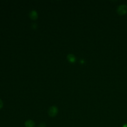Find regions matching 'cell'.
Here are the masks:
<instances>
[{"label":"cell","mask_w":127,"mask_h":127,"mask_svg":"<svg viewBox=\"0 0 127 127\" xmlns=\"http://www.w3.org/2000/svg\"><path fill=\"white\" fill-rule=\"evenodd\" d=\"M117 10L119 14H124L127 12V5L126 4H121L118 7Z\"/></svg>","instance_id":"1"},{"label":"cell","mask_w":127,"mask_h":127,"mask_svg":"<svg viewBox=\"0 0 127 127\" xmlns=\"http://www.w3.org/2000/svg\"><path fill=\"white\" fill-rule=\"evenodd\" d=\"M2 107H3V102L1 101V100L0 99V109L1 108H2Z\"/></svg>","instance_id":"7"},{"label":"cell","mask_w":127,"mask_h":127,"mask_svg":"<svg viewBox=\"0 0 127 127\" xmlns=\"http://www.w3.org/2000/svg\"><path fill=\"white\" fill-rule=\"evenodd\" d=\"M58 112V108L55 106H53L51 107L48 111V114L51 117H54L57 115Z\"/></svg>","instance_id":"2"},{"label":"cell","mask_w":127,"mask_h":127,"mask_svg":"<svg viewBox=\"0 0 127 127\" xmlns=\"http://www.w3.org/2000/svg\"><path fill=\"white\" fill-rule=\"evenodd\" d=\"M122 127H127V123L125 124L122 126Z\"/></svg>","instance_id":"8"},{"label":"cell","mask_w":127,"mask_h":127,"mask_svg":"<svg viewBox=\"0 0 127 127\" xmlns=\"http://www.w3.org/2000/svg\"><path fill=\"white\" fill-rule=\"evenodd\" d=\"M38 127H46V124L44 123H42L39 125Z\"/></svg>","instance_id":"6"},{"label":"cell","mask_w":127,"mask_h":127,"mask_svg":"<svg viewBox=\"0 0 127 127\" xmlns=\"http://www.w3.org/2000/svg\"><path fill=\"white\" fill-rule=\"evenodd\" d=\"M24 125L26 127H35V123L32 120H29L25 122Z\"/></svg>","instance_id":"3"},{"label":"cell","mask_w":127,"mask_h":127,"mask_svg":"<svg viewBox=\"0 0 127 127\" xmlns=\"http://www.w3.org/2000/svg\"><path fill=\"white\" fill-rule=\"evenodd\" d=\"M67 60L71 63H74L75 61V58L72 54H68L67 56Z\"/></svg>","instance_id":"5"},{"label":"cell","mask_w":127,"mask_h":127,"mask_svg":"<svg viewBox=\"0 0 127 127\" xmlns=\"http://www.w3.org/2000/svg\"><path fill=\"white\" fill-rule=\"evenodd\" d=\"M30 17L33 20L36 19L38 17V14L35 10H32L30 12Z\"/></svg>","instance_id":"4"}]
</instances>
